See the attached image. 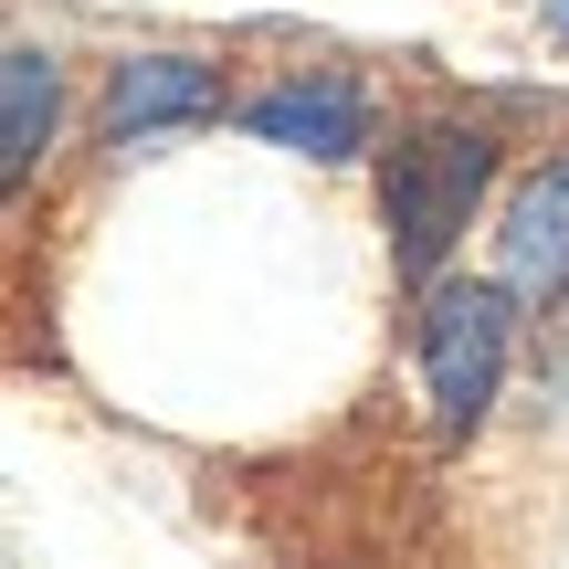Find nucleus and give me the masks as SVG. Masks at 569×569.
<instances>
[{
  "label": "nucleus",
  "instance_id": "obj_4",
  "mask_svg": "<svg viewBox=\"0 0 569 569\" xmlns=\"http://www.w3.org/2000/svg\"><path fill=\"white\" fill-rule=\"evenodd\" d=\"M232 117H243V138L284 148V159H359V148L380 138L369 84H348V74H284L264 96H243Z\"/></svg>",
  "mask_w": 569,
  "mask_h": 569
},
{
  "label": "nucleus",
  "instance_id": "obj_1",
  "mask_svg": "<svg viewBox=\"0 0 569 569\" xmlns=\"http://www.w3.org/2000/svg\"><path fill=\"white\" fill-rule=\"evenodd\" d=\"M486 190H496V127H475V117H422L380 148V243L411 296L465 253Z\"/></svg>",
  "mask_w": 569,
  "mask_h": 569
},
{
  "label": "nucleus",
  "instance_id": "obj_6",
  "mask_svg": "<svg viewBox=\"0 0 569 569\" xmlns=\"http://www.w3.org/2000/svg\"><path fill=\"white\" fill-rule=\"evenodd\" d=\"M53 138H63V63L53 42H11V63H0V180L21 190Z\"/></svg>",
  "mask_w": 569,
  "mask_h": 569
},
{
  "label": "nucleus",
  "instance_id": "obj_3",
  "mask_svg": "<svg viewBox=\"0 0 569 569\" xmlns=\"http://www.w3.org/2000/svg\"><path fill=\"white\" fill-rule=\"evenodd\" d=\"M222 117V74L201 53H117L96 96V138L106 148H148L169 127H211Z\"/></svg>",
  "mask_w": 569,
  "mask_h": 569
},
{
  "label": "nucleus",
  "instance_id": "obj_2",
  "mask_svg": "<svg viewBox=\"0 0 569 569\" xmlns=\"http://www.w3.org/2000/svg\"><path fill=\"white\" fill-rule=\"evenodd\" d=\"M517 284L507 274H432L422 284V317H411V359H422V401H432V432L443 443H475L507 390V359H517Z\"/></svg>",
  "mask_w": 569,
  "mask_h": 569
},
{
  "label": "nucleus",
  "instance_id": "obj_5",
  "mask_svg": "<svg viewBox=\"0 0 569 569\" xmlns=\"http://www.w3.org/2000/svg\"><path fill=\"white\" fill-rule=\"evenodd\" d=\"M496 274H507L528 306H559V296H569V148H559V159H538L528 180L507 190V222H496Z\"/></svg>",
  "mask_w": 569,
  "mask_h": 569
},
{
  "label": "nucleus",
  "instance_id": "obj_7",
  "mask_svg": "<svg viewBox=\"0 0 569 569\" xmlns=\"http://www.w3.org/2000/svg\"><path fill=\"white\" fill-rule=\"evenodd\" d=\"M549 21H559V32H569V0H549Z\"/></svg>",
  "mask_w": 569,
  "mask_h": 569
}]
</instances>
